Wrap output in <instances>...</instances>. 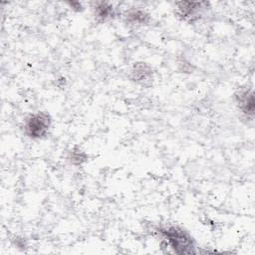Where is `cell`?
<instances>
[{"mask_svg": "<svg viewBox=\"0 0 255 255\" xmlns=\"http://www.w3.org/2000/svg\"><path fill=\"white\" fill-rule=\"evenodd\" d=\"M160 233L167 244L178 254L194 253V243L190 235L177 226H168L160 229Z\"/></svg>", "mask_w": 255, "mask_h": 255, "instance_id": "cell-1", "label": "cell"}, {"mask_svg": "<svg viewBox=\"0 0 255 255\" xmlns=\"http://www.w3.org/2000/svg\"><path fill=\"white\" fill-rule=\"evenodd\" d=\"M51 118L47 113L37 112L26 118L24 123L25 133L31 138L45 136L51 128Z\"/></svg>", "mask_w": 255, "mask_h": 255, "instance_id": "cell-2", "label": "cell"}, {"mask_svg": "<svg viewBox=\"0 0 255 255\" xmlns=\"http://www.w3.org/2000/svg\"><path fill=\"white\" fill-rule=\"evenodd\" d=\"M237 103L240 110L245 115H253L254 112V97L251 91H241L237 96Z\"/></svg>", "mask_w": 255, "mask_h": 255, "instance_id": "cell-3", "label": "cell"}, {"mask_svg": "<svg viewBox=\"0 0 255 255\" xmlns=\"http://www.w3.org/2000/svg\"><path fill=\"white\" fill-rule=\"evenodd\" d=\"M202 3L197 2H180L177 3V14L183 19H191L200 12Z\"/></svg>", "mask_w": 255, "mask_h": 255, "instance_id": "cell-4", "label": "cell"}, {"mask_svg": "<svg viewBox=\"0 0 255 255\" xmlns=\"http://www.w3.org/2000/svg\"><path fill=\"white\" fill-rule=\"evenodd\" d=\"M95 17L99 21H106L113 17L114 15V8L113 5L107 2H99L95 6Z\"/></svg>", "mask_w": 255, "mask_h": 255, "instance_id": "cell-5", "label": "cell"}, {"mask_svg": "<svg viewBox=\"0 0 255 255\" xmlns=\"http://www.w3.org/2000/svg\"><path fill=\"white\" fill-rule=\"evenodd\" d=\"M148 20V15L139 9H133L128 12L127 21L131 24H145Z\"/></svg>", "mask_w": 255, "mask_h": 255, "instance_id": "cell-6", "label": "cell"}, {"mask_svg": "<svg viewBox=\"0 0 255 255\" xmlns=\"http://www.w3.org/2000/svg\"><path fill=\"white\" fill-rule=\"evenodd\" d=\"M132 74H133L134 81L136 80V81H140V82H145V81H148V79L150 78L151 70L146 65L139 64V65L134 66Z\"/></svg>", "mask_w": 255, "mask_h": 255, "instance_id": "cell-7", "label": "cell"}]
</instances>
